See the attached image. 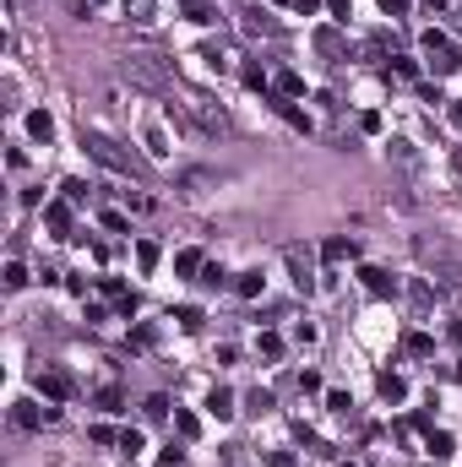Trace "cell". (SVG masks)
<instances>
[{
  "mask_svg": "<svg viewBox=\"0 0 462 467\" xmlns=\"http://www.w3.org/2000/svg\"><path fill=\"white\" fill-rule=\"evenodd\" d=\"M277 93H283V98H294V93H305V81H299L294 71H283V77H277Z\"/></svg>",
  "mask_w": 462,
  "mask_h": 467,
  "instance_id": "22",
  "label": "cell"
},
{
  "mask_svg": "<svg viewBox=\"0 0 462 467\" xmlns=\"http://www.w3.org/2000/svg\"><path fill=\"white\" fill-rule=\"evenodd\" d=\"M174 429H180V435H185V440H196V429H202V424H196V419H190V413H174Z\"/></svg>",
  "mask_w": 462,
  "mask_h": 467,
  "instance_id": "30",
  "label": "cell"
},
{
  "mask_svg": "<svg viewBox=\"0 0 462 467\" xmlns=\"http://www.w3.org/2000/svg\"><path fill=\"white\" fill-rule=\"evenodd\" d=\"M126 17L131 22H152V0H126Z\"/></svg>",
  "mask_w": 462,
  "mask_h": 467,
  "instance_id": "20",
  "label": "cell"
},
{
  "mask_svg": "<svg viewBox=\"0 0 462 467\" xmlns=\"http://www.w3.org/2000/svg\"><path fill=\"white\" fill-rule=\"evenodd\" d=\"M261 283H267V277H261V272H239V294H245V299H256V294H261Z\"/></svg>",
  "mask_w": 462,
  "mask_h": 467,
  "instance_id": "17",
  "label": "cell"
},
{
  "mask_svg": "<svg viewBox=\"0 0 462 467\" xmlns=\"http://www.w3.org/2000/svg\"><path fill=\"white\" fill-rule=\"evenodd\" d=\"M430 348H435V343H430L424 331H414V337H408V353H419V359H424V353H430Z\"/></svg>",
  "mask_w": 462,
  "mask_h": 467,
  "instance_id": "31",
  "label": "cell"
},
{
  "mask_svg": "<svg viewBox=\"0 0 462 467\" xmlns=\"http://www.w3.org/2000/svg\"><path fill=\"white\" fill-rule=\"evenodd\" d=\"M44 223H49L55 239H71V202H49L44 206Z\"/></svg>",
  "mask_w": 462,
  "mask_h": 467,
  "instance_id": "5",
  "label": "cell"
},
{
  "mask_svg": "<svg viewBox=\"0 0 462 467\" xmlns=\"http://www.w3.org/2000/svg\"><path fill=\"white\" fill-rule=\"evenodd\" d=\"M430 456H435V462L451 456V435H446V429H430Z\"/></svg>",
  "mask_w": 462,
  "mask_h": 467,
  "instance_id": "16",
  "label": "cell"
},
{
  "mask_svg": "<svg viewBox=\"0 0 462 467\" xmlns=\"http://www.w3.org/2000/svg\"><path fill=\"white\" fill-rule=\"evenodd\" d=\"M33 386L44 391V397H49V402H65V397H71V375H65V369H39V381H33Z\"/></svg>",
  "mask_w": 462,
  "mask_h": 467,
  "instance_id": "4",
  "label": "cell"
},
{
  "mask_svg": "<svg viewBox=\"0 0 462 467\" xmlns=\"http://www.w3.org/2000/svg\"><path fill=\"white\" fill-rule=\"evenodd\" d=\"M82 147H87V158H98L104 169H114V174H142V158H136L131 147L109 142L104 131H87V125H82Z\"/></svg>",
  "mask_w": 462,
  "mask_h": 467,
  "instance_id": "1",
  "label": "cell"
},
{
  "mask_svg": "<svg viewBox=\"0 0 462 467\" xmlns=\"http://www.w3.org/2000/svg\"><path fill=\"white\" fill-rule=\"evenodd\" d=\"M142 413H147L152 424H158V419H169V397H147V402H142Z\"/></svg>",
  "mask_w": 462,
  "mask_h": 467,
  "instance_id": "21",
  "label": "cell"
},
{
  "mask_svg": "<svg viewBox=\"0 0 462 467\" xmlns=\"http://www.w3.org/2000/svg\"><path fill=\"white\" fill-rule=\"evenodd\" d=\"M289 266H294V288H299V294H310L315 277H310V266H305V256H299V250H289Z\"/></svg>",
  "mask_w": 462,
  "mask_h": 467,
  "instance_id": "10",
  "label": "cell"
},
{
  "mask_svg": "<svg viewBox=\"0 0 462 467\" xmlns=\"http://www.w3.org/2000/svg\"><path fill=\"white\" fill-rule=\"evenodd\" d=\"M22 283H27V266L11 261V266H6V288H22Z\"/></svg>",
  "mask_w": 462,
  "mask_h": 467,
  "instance_id": "29",
  "label": "cell"
},
{
  "mask_svg": "<svg viewBox=\"0 0 462 467\" xmlns=\"http://www.w3.org/2000/svg\"><path fill=\"white\" fill-rule=\"evenodd\" d=\"M430 55H435V71H441V77H446V71H457V65H462V55H457V49H451V44H441V49H430Z\"/></svg>",
  "mask_w": 462,
  "mask_h": 467,
  "instance_id": "12",
  "label": "cell"
},
{
  "mask_svg": "<svg viewBox=\"0 0 462 467\" xmlns=\"http://www.w3.org/2000/svg\"><path fill=\"white\" fill-rule=\"evenodd\" d=\"M185 109L202 120V131H223V125H229V120H223V109H218L207 93H196V87H185Z\"/></svg>",
  "mask_w": 462,
  "mask_h": 467,
  "instance_id": "3",
  "label": "cell"
},
{
  "mask_svg": "<svg viewBox=\"0 0 462 467\" xmlns=\"http://www.w3.org/2000/svg\"><path fill=\"white\" fill-rule=\"evenodd\" d=\"M202 283H207V288H223V283H229V272L212 261V266H202Z\"/></svg>",
  "mask_w": 462,
  "mask_h": 467,
  "instance_id": "23",
  "label": "cell"
},
{
  "mask_svg": "<svg viewBox=\"0 0 462 467\" xmlns=\"http://www.w3.org/2000/svg\"><path fill=\"white\" fill-rule=\"evenodd\" d=\"M147 152H152V158H164V152H169V147H164V131H158V125H147Z\"/></svg>",
  "mask_w": 462,
  "mask_h": 467,
  "instance_id": "26",
  "label": "cell"
},
{
  "mask_svg": "<svg viewBox=\"0 0 462 467\" xmlns=\"http://www.w3.org/2000/svg\"><path fill=\"white\" fill-rule=\"evenodd\" d=\"M27 136H33V142H49V136H55V120H49L44 109H33V114H27Z\"/></svg>",
  "mask_w": 462,
  "mask_h": 467,
  "instance_id": "8",
  "label": "cell"
},
{
  "mask_svg": "<svg viewBox=\"0 0 462 467\" xmlns=\"http://www.w3.org/2000/svg\"><path fill=\"white\" fill-rule=\"evenodd\" d=\"M174 272H180V277L202 272V250H180V256H174Z\"/></svg>",
  "mask_w": 462,
  "mask_h": 467,
  "instance_id": "14",
  "label": "cell"
},
{
  "mask_svg": "<svg viewBox=\"0 0 462 467\" xmlns=\"http://www.w3.org/2000/svg\"><path fill=\"white\" fill-rule=\"evenodd\" d=\"M120 451L136 456V451H142V429H120Z\"/></svg>",
  "mask_w": 462,
  "mask_h": 467,
  "instance_id": "24",
  "label": "cell"
},
{
  "mask_svg": "<svg viewBox=\"0 0 462 467\" xmlns=\"http://www.w3.org/2000/svg\"><path fill=\"white\" fill-rule=\"evenodd\" d=\"M245 402H251V413H267V407H272V391H261V386H256Z\"/></svg>",
  "mask_w": 462,
  "mask_h": 467,
  "instance_id": "28",
  "label": "cell"
},
{
  "mask_svg": "<svg viewBox=\"0 0 462 467\" xmlns=\"http://www.w3.org/2000/svg\"><path fill=\"white\" fill-rule=\"evenodd\" d=\"M441 6H446V0H430V11H441Z\"/></svg>",
  "mask_w": 462,
  "mask_h": 467,
  "instance_id": "36",
  "label": "cell"
},
{
  "mask_svg": "<svg viewBox=\"0 0 462 467\" xmlns=\"http://www.w3.org/2000/svg\"><path fill=\"white\" fill-rule=\"evenodd\" d=\"M326 6H332V17H337V22H348V11H354V0H326Z\"/></svg>",
  "mask_w": 462,
  "mask_h": 467,
  "instance_id": "32",
  "label": "cell"
},
{
  "mask_svg": "<svg viewBox=\"0 0 462 467\" xmlns=\"http://www.w3.org/2000/svg\"><path fill=\"white\" fill-rule=\"evenodd\" d=\"M39 419H49V407H44V413L33 402H17V407H11V424H17V429H39Z\"/></svg>",
  "mask_w": 462,
  "mask_h": 467,
  "instance_id": "7",
  "label": "cell"
},
{
  "mask_svg": "<svg viewBox=\"0 0 462 467\" xmlns=\"http://www.w3.org/2000/svg\"><path fill=\"white\" fill-rule=\"evenodd\" d=\"M126 71H131V81H142V87H169V71L158 65V55H126Z\"/></svg>",
  "mask_w": 462,
  "mask_h": 467,
  "instance_id": "2",
  "label": "cell"
},
{
  "mask_svg": "<svg viewBox=\"0 0 462 467\" xmlns=\"http://www.w3.org/2000/svg\"><path fill=\"white\" fill-rule=\"evenodd\" d=\"M174 321L185 326V331H202V321H207V315H202L196 305H185V310H174Z\"/></svg>",
  "mask_w": 462,
  "mask_h": 467,
  "instance_id": "18",
  "label": "cell"
},
{
  "mask_svg": "<svg viewBox=\"0 0 462 467\" xmlns=\"http://www.w3.org/2000/svg\"><path fill=\"white\" fill-rule=\"evenodd\" d=\"M381 397H386V402H402V397H408V381H402V375H381Z\"/></svg>",
  "mask_w": 462,
  "mask_h": 467,
  "instance_id": "11",
  "label": "cell"
},
{
  "mask_svg": "<svg viewBox=\"0 0 462 467\" xmlns=\"http://www.w3.org/2000/svg\"><path fill=\"white\" fill-rule=\"evenodd\" d=\"M381 11H386V17H402V11H408V0H381Z\"/></svg>",
  "mask_w": 462,
  "mask_h": 467,
  "instance_id": "33",
  "label": "cell"
},
{
  "mask_svg": "<svg viewBox=\"0 0 462 467\" xmlns=\"http://www.w3.org/2000/svg\"><path fill=\"white\" fill-rule=\"evenodd\" d=\"M277 114H283V120H289V125H299V131H310V120H305V114H299L294 103H277Z\"/></svg>",
  "mask_w": 462,
  "mask_h": 467,
  "instance_id": "25",
  "label": "cell"
},
{
  "mask_svg": "<svg viewBox=\"0 0 462 467\" xmlns=\"http://www.w3.org/2000/svg\"><path fill=\"white\" fill-rule=\"evenodd\" d=\"M60 190H65V202H71V206H82V202H87V190H93V185H87V180H65Z\"/></svg>",
  "mask_w": 462,
  "mask_h": 467,
  "instance_id": "19",
  "label": "cell"
},
{
  "mask_svg": "<svg viewBox=\"0 0 462 467\" xmlns=\"http://www.w3.org/2000/svg\"><path fill=\"white\" fill-rule=\"evenodd\" d=\"M267 467H294V462H289V456H267Z\"/></svg>",
  "mask_w": 462,
  "mask_h": 467,
  "instance_id": "34",
  "label": "cell"
},
{
  "mask_svg": "<svg viewBox=\"0 0 462 467\" xmlns=\"http://www.w3.org/2000/svg\"><path fill=\"white\" fill-rule=\"evenodd\" d=\"M451 120H457V125H462V103H451Z\"/></svg>",
  "mask_w": 462,
  "mask_h": 467,
  "instance_id": "35",
  "label": "cell"
},
{
  "mask_svg": "<svg viewBox=\"0 0 462 467\" xmlns=\"http://www.w3.org/2000/svg\"><path fill=\"white\" fill-rule=\"evenodd\" d=\"M321 256H326V261H348V256H354V239H326Z\"/></svg>",
  "mask_w": 462,
  "mask_h": 467,
  "instance_id": "13",
  "label": "cell"
},
{
  "mask_svg": "<svg viewBox=\"0 0 462 467\" xmlns=\"http://www.w3.org/2000/svg\"><path fill=\"white\" fill-rule=\"evenodd\" d=\"M207 413H212V419H234V391L218 386V391L207 397Z\"/></svg>",
  "mask_w": 462,
  "mask_h": 467,
  "instance_id": "9",
  "label": "cell"
},
{
  "mask_svg": "<svg viewBox=\"0 0 462 467\" xmlns=\"http://www.w3.org/2000/svg\"><path fill=\"white\" fill-rule=\"evenodd\" d=\"M158 256H164V250H158L152 239H142V244H136V266H142V272H152V266H158Z\"/></svg>",
  "mask_w": 462,
  "mask_h": 467,
  "instance_id": "15",
  "label": "cell"
},
{
  "mask_svg": "<svg viewBox=\"0 0 462 467\" xmlns=\"http://www.w3.org/2000/svg\"><path fill=\"white\" fill-rule=\"evenodd\" d=\"M359 277H364V288H370V294H376V299H386V294H397V277H386V272H381V266H364V272H359Z\"/></svg>",
  "mask_w": 462,
  "mask_h": 467,
  "instance_id": "6",
  "label": "cell"
},
{
  "mask_svg": "<svg viewBox=\"0 0 462 467\" xmlns=\"http://www.w3.org/2000/svg\"><path fill=\"white\" fill-rule=\"evenodd\" d=\"M261 353H267V359H277V353H283V337H277V331H261Z\"/></svg>",
  "mask_w": 462,
  "mask_h": 467,
  "instance_id": "27",
  "label": "cell"
}]
</instances>
